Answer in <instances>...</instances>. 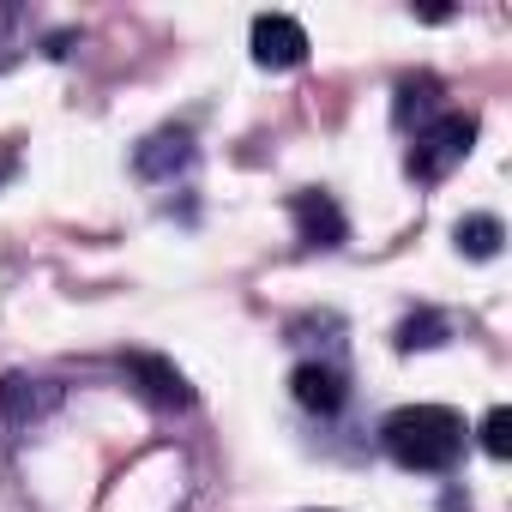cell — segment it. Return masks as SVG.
I'll use <instances>...</instances> for the list:
<instances>
[{
	"label": "cell",
	"mask_w": 512,
	"mask_h": 512,
	"mask_svg": "<svg viewBox=\"0 0 512 512\" xmlns=\"http://www.w3.org/2000/svg\"><path fill=\"white\" fill-rule=\"evenodd\" d=\"M380 440H386V452H392L404 470L440 476V470H452L458 452H464V422H458V410H446V404H404V410H392V416L380 422Z\"/></svg>",
	"instance_id": "obj_1"
},
{
	"label": "cell",
	"mask_w": 512,
	"mask_h": 512,
	"mask_svg": "<svg viewBox=\"0 0 512 512\" xmlns=\"http://www.w3.org/2000/svg\"><path fill=\"white\" fill-rule=\"evenodd\" d=\"M470 145H476V115L446 109V115H434V121L416 133V145H410V175H416V181H446V175L470 157Z\"/></svg>",
	"instance_id": "obj_2"
},
{
	"label": "cell",
	"mask_w": 512,
	"mask_h": 512,
	"mask_svg": "<svg viewBox=\"0 0 512 512\" xmlns=\"http://www.w3.org/2000/svg\"><path fill=\"white\" fill-rule=\"evenodd\" d=\"M127 386L151 404V410H193V386H187V374L169 362V356H151V350H133L127 362Z\"/></svg>",
	"instance_id": "obj_3"
},
{
	"label": "cell",
	"mask_w": 512,
	"mask_h": 512,
	"mask_svg": "<svg viewBox=\"0 0 512 512\" xmlns=\"http://www.w3.org/2000/svg\"><path fill=\"white\" fill-rule=\"evenodd\" d=\"M253 61L266 73H290L308 61V31L290 19V13H260L253 19Z\"/></svg>",
	"instance_id": "obj_4"
},
{
	"label": "cell",
	"mask_w": 512,
	"mask_h": 512,
	"mask_svg": "<svg viewBox=\"0 0 512 512\" xmlns=\"http://www.w3.org/2000/svg\"><path fill=\"white\" fill-rule=\"evenodd\" d=\"M61 410V386L37 380V374H0V422L7 428H31L43 416Z\"/></svg>",
	"instance_id": "obj_5"
},
{
	"label": "cell",
	"mask_w": 512,
	"mask_h": 512,
	"mask_svg": "<svg viewBox=\"0 0 512 512\" xmlns=\"http://www.w3.org/2000/svg\"><path fill=\"white\" fill-rule=\"evenodd\" d=\"M290 217H296V235H302L308 247H338V241L350 235V217H344L338 199L320 193V187L296 193V199H290Z\"/></svg>",
	"instance_id": "obj_6"
},
{
	"label": "cell",
	"mask_w": 512,
	"mask_h": 512,
	"mask_svg": "<svg viewBox=\"0 0 512 512\" xmlns=\"http://www.w3.org/2000/svg\"><path fill=\"white\" fill-rule=\"evenodd\" d=\"M133 169H139L145 181H175L181 169H193V133H187V127L151 133V139L133 151Z\"/></svg>",
	"instance_id": "obj_7"
},
{
	"label": "cell",
	"mask_w": 512,
	"mask_h": 512,
	"mask_svg": "<svg viewBox=\"0 0 512 512\" xmlns=\"http://www.w3.org/2000/svg\"><path fill=\"white\" fill-rule=\"evenodd\" d=\"M290 392H296V404H302V410H314V416H338V410H344V398H350L344 374H338V368H326V362H302V368L290 374Z\"/></svg>",
	"instance_id": "obj_8"
},
{
	"label": "cell",
	"mask_w": 512,
	"mask_h": 512,
	"mask_svg": "<svg viewBox=\"0 0 512 512\" xmlns=\"http://www.w3.org/2000/svg\"><path fill=\"white\" fill-rule=\"evenodd\" d=\"M500 241H506V223L500 217H488V211L458 217V253H470V260H494Z\"/></svg>",
	"instance_id": "obj_9"
},
{
	"label": "cell",
	"mask_w": 512,
	"mask_h": 512,
	"mask_svg": "<svg viewBox=\"0 0 512 512\" xmlns=\"http://www.w3.org/2000/svg\"><path fill=\"white\" fill-rule=\"evenodd\" d=\"M446 338H452V320L434 314V308H422V314H410V320L398 326V350H434V344H446Z\"/></svg>",
	"instance_id": "obj_10"
},
{
	"label": "cell",
	"mask_w": 512,
	"mask_h": 512,
	"mask_svg": "<svg viewBox=\"0 0 512 512\" xmlns=\"http://www.w3.org/2000/svg\"><path fill=\"white\" fill-rule=\"evenodd\" d=\"M434 97H440V79L434 73H416V79H404L398 85V127H410V115H434Z\"/></svg>",
	"instance_id": "obj_11"
},
{
	"label": "cell",
	"mask_w": 512,
	"mask_h": 512,
	"mask_svg": "<svg viewBox=\"0 0 512 512\" xmlns=\"http://www.w3.org/2000/svg\"><path fill=\"white\" fill-rule=\"evenodd\" d=\"M482 452H488V458H512V410H506V404H494V410L482 416Z\"/></svg>",
	"instance_id": "obj_12"
}]
</instances>
